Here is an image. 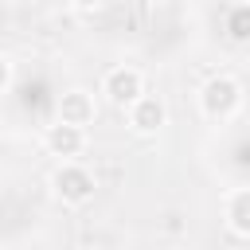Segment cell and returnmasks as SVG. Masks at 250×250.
I'll return each mask as SVG.
<instances>
[{"mask_svg": "<svg viewBox=\"0 0 250 250\" xmlns=\"http://www.w3.org/2000/svg\"><path fill=\"white\" fill-rule=\"evenodd\" d=\"M59 98H62V94L51 90L47 74H23V78H16V86H12V105H16L27 121H35V125H43V129L55 125Z\"/></svg>", "mask_w": 250, "mask_h": 250, "instance_id": "obj_1", "label": "cell"}, {"mask_svg": "<svg viewBox=\"0 0 250 250\" xmlns=\"http://www.w3.org/2000/svg\"><path fill=\"white\" fill-rule=\"evenodd\" d=\"M238 105H242V86H238L230 74L207 78V86H203V109H207L215 121H230V117L238 113Z\"/></svg>", "mask_w": 250, "mask_h": 250, "instance_id": "obj_2", "label": "cell"}, {"mask_svg": "<svg viewBox=\"0 0 250 250\" xmlns=\"http://www.w3.org/2000/svg\"><path fill=\"white\" fill-rule=\"evenodd\" d=\"M102 94H105L113 105L129 109L137 98H145V78H141V70H133V66H113V70L105 74V82H102Z\"/></svg>", "mask_w": 250, "mask_h": 250, "instance_id": "obj_3", "label": "cell"}, {"mask_svg": "<svg viewBox=\"0 0 250 250\" xmlns=\"http://www.w3.org/2000/svg\"><path fill=\"white\" fill-rule=\"evenodd\" d=\"M51 184H55V195H59L62 203H86V199L94 195V176H90L82 164H62Z\"/></svg>", "mask_w": 250, "mask_h": 250, "instance_id": "obj_4", "label": "cell"}, {"mask_svg": "<svg viewBox=\"0 0 250 250\" xmlns=\"http://www.w3.org/2000/svg\"><path fill=\"white\" fill-rule=\"evenodd\" d=\"M223 168L238 180V188H250V129H234L223 141Z\"/></svg>", "mask_w": 250, "mask_h": 250, "instance_id": "obj_5", "label": "cell"}, {"mask_svg": "<svg viewBox=\"0 0 250 250\" xmlns=\"http://www.w3.org/2000/svg\"><path fill=\"white\" fill-rule=\"evenodd\" d=\"M55 121L74 125V129H86V125L94 121V98H90L86 90H66V94L59 98V113H55Z\"/></svg>", "mask_w": 250, "mask_h": 250, "instance_id": "obj_6", "label": "cell"}, {"mask_svg": "<svg viewBox=\"0 0 250 250\" xmlns=\"http://www.w3.org/2000/svg\"><path fill=\"white\" fill-rule=\"evenodd\" d=\"M43 141H47V148L55 152V156H78L82 152V145H86V137H82V129H74V125H62V121H55V125H47L43 129Z\"/></svg>", "mask_w": 250, "mask_h": 250, "instance_id": "obj_7", "label": "cell"}, {"mask_svg": "<svg viewBox=\"0 0 250 250\" xmlns=\"http://www.w3.org/2000/svg\"><path fill=\"white\" fill-rule=\"evenodd\" d=\"M129 121H133L137 133H156V129L164 125V102L152 98V94L137 98V102L129 105Z\"/></svg>", "mask_w": 250, "mask_h": 250, "instance_id": "obj_8", "label": "cell"}, {"mask_svg": "<svg viewBox=\"0 0 250 250\" xmlns=\"http://www.w3.org/2000/svg\"><path fill=\"white\" fill-rule=\"evenodd\" d=\"M227 227L242 238H250V188H234L227 195Z\"/></svg>", "mask_w": 250, "mask_h": 250, "instance_id": "obj_9", "label": "cell"}, {"mask_svg": "<svg viewBox=\"0 0 250 250\" xmlns=\"http://www.w3.org/2000/svg\"><path fill=\"white\" fill-rule=\"evenodd\" d=\"M223 31L234 43H250V4H230L223 8Z\"/></svg>", "mask_w": 250, "mask_h": 250, "instance_id": "obj_10", "label": "cell"}, {"mask_svg": "<svg viewBox=\"0 0 250 250\" xmlns=\"http://www.w3.org/2000/svg\"><path fill=\"white\" fill-rule=\"evenodd\" d=\"M8 90V62H4V55H0V94Z\"/></svg>", "mask_w": 250, "mask_h": 250, "instance_id": "obj_11", "label": "cell"}]
</instances>
